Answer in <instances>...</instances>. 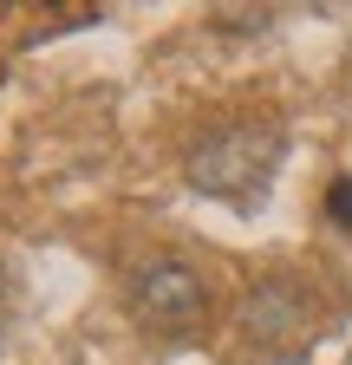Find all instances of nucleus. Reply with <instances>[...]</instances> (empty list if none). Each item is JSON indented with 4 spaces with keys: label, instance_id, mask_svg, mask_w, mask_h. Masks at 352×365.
Wrapping results in <instances>:
<instances>
[{
    "label": "nucleus",
    "instance_id": "f03ea898",
    "mask_svg": "<svg viewBox=\"0 0 352 365\" xmlns=\"http://www.w3.org/2000/svg\"><path fill=\"white\" fill-rule=\"evenodd\" d=\"M124 300L144 327H163V333H183L196 327V313L209 307V274L190 267L183 255H150L124 274Z\"/></svg>",
    "mask_w": 352,
    "mask_h": 365
},
{
    "label": "nucleus",
    "instance_id": "20e7f679",
    "mask_svg": "<svg viewBox=\"0 0 352 365\" xmlns=\"http://www.w3.org/2000/svg\"><path fill=\"white\" fill-rule=\"evenodd\" d=\"M0 327H7V274H0Z\"/></svg>",
    "mask_w": 352,
    "mask_h": 365
},
{
    "label": "nucleus",
    "instance_id": "7ed1b4c3",
    "mask_svg": "<svg viewBox=\"0 0 352 365\" xmlns=\"http://www.w3.org/2000/svg\"><path fill=\"white\" fill-rule=\"evenodd\" d=\"M326 215L339 228H352V182H333V190H326Z\"/></svg>",
    "mask_w": 352,
    "mask_h": 365
},
{
    "label": "nucleus",
    "instance_id": "f257e3e1",
    "mask_svg": "<svg viewBox=\"0 0 352 365\" xmlns=\"http://www.w3.org/2000/svg\"><path fill=\"white\" fill-rule=\"evenodd\" d=\"M281 163V130L268 118H235V124H215L202 144L190 150V182L202 196H229L248 202L268 190V176Z\"/></svg>",
    "mask_w": 352,
    "mask_h": 365
}]
</instances>
